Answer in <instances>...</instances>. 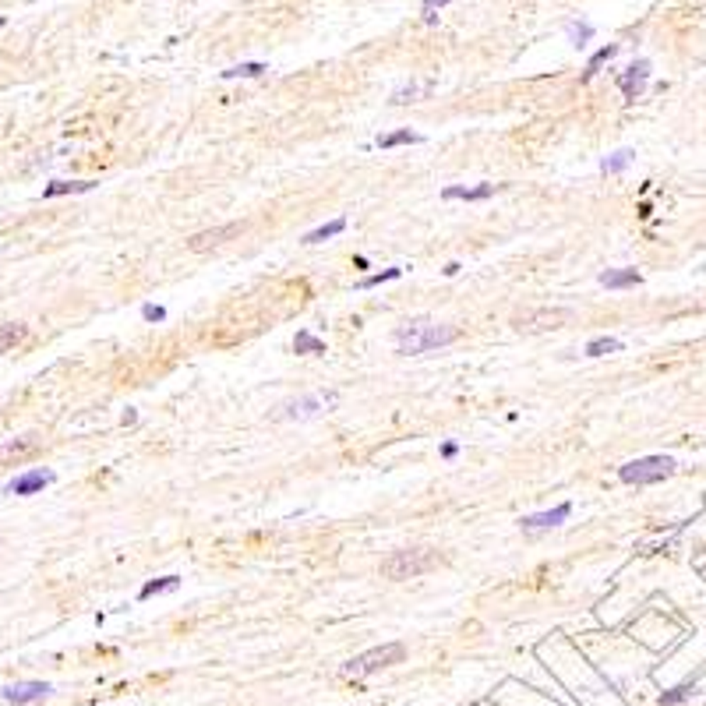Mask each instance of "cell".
<instances>
[{"mask_svg":"<svg viewBox=\"0 0 706 706\" xmlns=\"http://www.w3.org/2000/svg\"><path fill=\"white\" fill-rule=\"evenodd\" d=\"M265 75V64L251 60V64H237V68H226L223 78H262Z\"/></svg>","mask_w":706,"mask_h":706,"instance_id":"obj_22","label":"cell"},{"mask_svg":"<svg viewBox=\"0 0 706 706\" xmlns=\"http://www.w3.org/2000/svg\"><path fill=\"white\" fill-rule=\"evenodd\" d=\"M597 279H601V287H607V290H625V287H639L643 283V276L636 269H607Z\"/></svg>","mask_w":706,"mask_h":706,"instance_id":"obj_14","label":"cell"},{"mask_svg":"<svg viewBox=\"0 0 706 706\" xmlns=\"http://www.w3.org/2000/svg\"><path fill=\"white\" fill-rule=\"evenodd\" d=\"M646 82H650V60H636V64H629L618 75V92L625 100H639L643 89H646Z\"/></svg>","mask_w":706,"mask_h":706,"instance_id":"obj_7","label":"cell"},{"mask_svg":"<svg viewBox=\"0 0 706 706\" xmlns=\"http://www.w3.org/2000/svg\"><path fill=\"white\" fill-rule=\"evenodd\" d=\"M392 339H396V350L403 357H413V353H427V350H442V346L456 343L459 328L456 325H434L427 318H413L392 332Z\"/></svg>","mask_w":706,"mask_h":706,"instance_id":"obj_1","label":"cell"},{"mask_svg":"<svg viewBox=\"0 0 706 706\" xmlns=\"http://www.w3.org/2000/svg\"><path fill=\"white\" fill-rule=\"evenodd\" d=\"M57 481V474L53 470H28V474H21V477H14L11 484H4V495H39L46 484H53Z\"/></svg>","mask_w":706,"mask_h":706,"instance_id":"obj_8","label":"cell"},{"mask_svg":"<svg viewBox=\"0 0 706 706\" xmlns=\"http://www.w3.org/2000/svg\"><path fill=\"white\" fill-rule=\"evenodd\" d=\"M417 141H424L417 131H392V134L378 138V145H382V149H396V145H417Z\"/></svg>","mask_w":706,"mask_h":706,"instance_id":"obj_21","label":"cell"},{"mask_svg":"<svg viewBox=\"0 0 706 706\" xmlns=\"http://www.w3.org/2000/svg\"><path fill=\"white\" fill-rule=\"evenodd\" d=\"M565 321H572V307H530L512 318L515 332H551L562 328Z\"/></svg>","mask_w":706,"mask_h":706,"instance_id":"obj_5","label":"cell"},{"mask_svg":"<svg viewBox=\"0 0 706 706\" xmlns=\"http://www.w3.org/2000/svg\"><path fill=\"white\" fill-rule=\"evenodd\" d=\"M565 32H569V43H572V46H583V43H590L594 25H587V21H569Z\"/></svg>","mask_w":706,"mask_h":706,"instance_id":"obj_23","label":"cell"},{"mask_svg":"<svg viewBox=\"0 0 706 706\" xmlns=\"http://www.w3.org/2000/svg\"><path fill=\"white\" fill-rule=\"evenodd\" d=\"M456 452H459V449H456V445H452V442H445V445H442V456H445V459H452V456H456Z\"/></svg>","mask_w":706,"mask_h":706,"instance_id":"obj_31","label":"cell"},{"mask_svg":"<svg viewBox=\"0 0 706 706\" xmlns=\"http://www.w3.org/2000/svg\"><path fill=\"white\" fill-rule=\"evenodd\" d=\"M449 0H424V11H427V21H434V7H445Z\"/></svg>","mask_w":706,"mask_h":706,"instance_id":"obj_30","label":"cell"},{"mask_svg":"<svg viewBox=\"0 0 706 706\" xmlns=\"http://www.w3.org/2000/svg\"><path fill=\"white\" fill-rule=\"evenodd\" d=\"M181 587V576H163V579H152V583H145L141 587V601H149V597H156V594H170V590H177Z\"/></svg>","mask_w":706,"mask_h":706,"instance_id":"obj_18","label":"cell"},{"mask_svg":"<svg viewBox=\"0 0 706 706\" xmlns=\"http://www.w3.org/2000/svg\"><path fill=\"white\" fill-rule=\"evenodd\" d=\"M28 336V325H21V321H11V325H0V353H7V350H14L21 339Z\"/></svg>","mask_w":706,"mask_h":706,"instance_id":"obj_16","label":"cell"},{"mask_svg":"<svg viewBox=\"0 0 706 706\" xmlns=\"http://www.w3.org/2000/svg\"><path fill=\"white\" fill-rule=\"evenodd\" d=\"M614 57H618V43H611V46H601V50H597V53L590 57V64H587V71H583V82H590V78H594V75H597V71L604 68L607 60H614Z\"/></svg>","mask_w":706,"mask_h":706,"instance_id":"obj_17","label":"cell"},{"mask_svg":"<svg viewBox=\"0 0 706 706\" xmlns=\"http://www.w3.org/2000/svg\"><path fill=\"white\" fill-rule=\"evenodd\" d=\"M495 191H502V184H481V188H445V191H442V198H445V202H456V198H463V202H484V198H491Z\"/></svg>","mask_w":706,"mask_h":706,"instance_id":"obj_13","label":"cell"},{"mask_svg":"<svg viewBox=\"0 0 706 706\" xmlns=\"http://www.w3.org/2000/svg\"><path fill=\"white\" fill-rule=\"evenodd\" d=\"M237 233H244V223L212 226V230H202V233L188 237V247H191V251H208V247H219V244H226V240H230V237H237Z\"/></svg>","mask_w":706,"mask_h":706,"instance_id":"obj_9","label":"cell"},{"mask_svg":"<svg viewBox=\"0 0 706 706\" xmlns=\"http://www.w3.org/2000/svg\"><path fill=\"white\" fill-rule=\"evenodd\" d=\"M618 350H621V339H614V336H601V339L587 343V357H607V353H618Z\"/></svg>","mask_w":706,"mask_h":706,"instance_id":"obj_20","label":"cell"},{"mask_svg":"<svg viewBox=\"0 0 706 706\" xmlns=\"http://www.w3.org/2000/svg\"><path fill=\"white\" fill-rule=\"evenodd\" d=\"M431 92V82H424V85H406L400 92H392V102L400 106V102H417V96H427Z\"/></svg>","mask_w":706,"mask_h":706,"instance_id":"obj_26","label":"cell"},{"mask_svg":"<svg viewBox=\"0 0 706 706\" xmlns=\"http://www.w3.org/2000/svg\"><path fill=\"white\" fill-rule=\"evenodd\" d=\"M141 318H145V321H163V318H166V307H159V304H141Z\"/></svg>","mask_w":706,"mask_h":706,"instance_id":"obj_29","label":"cell"},{"mask_svg":"<svg viewBox=\"0 0 706 706\" xmlns=\"http://www.w3.org/2000/svg\"><path fill=\"white\" fill-rule=\"evenodd\" d=\"M569 512H572V505L562 502V505H555V508H547V512H537V515H523V530H551V526L565 523V519H569Z\"/></svg>","mask_w":706,"mask_h":706,"instance_id":"obj_12","label":"cell"},{"mask_svg":"<svg viewBox=\"0 0 706 706\" xmlns=\"http://www.w3.org/2000/svg\"><path fill=\"white\" fill-rule=\"evenodd\" d=\"M0 28H4V18H0Z\"/></svg>","mask_w":706,"mask_h":706,"instance_id":"obj_32","label":"cell"},{"mask_svg":"<svg viewBox=\"0 0 706 706\" xmlns=\"http://www.w3.org/2000/svg\"><path fill=\"white\" fill-rule=\"evenodd\" d=\"M343 230H346V219H332V223L311 230V233L304 237V244H321V240H328V237H336V233H343Z\"/></svg>","mask_w":706,"mask_h":706,"instance_id":"obj_19","label":"cell"},{"mask_svg":"<svg viewBox=\"0 0 706 706\" xmlns=\"http://www.w3.org/2000/svg\"><path fill=\"white\" fill-rule=\"evenodd\" d=\"M675 474V459L671 456H643V459H632L625 466H618V477L625 484H660Z\"/></svg>","mask_w":706,"mask_h":706,"instance_id":"obj_4","label":"cell"},{"mask_svg":"<svg viewBox=\"0 0 706 706\" xmlns=\"http://www.w3.org/2000/svg\"><path fill=\"white\" fill-rule=\"evenodd\" d=\"M53 689L46 682H14V685H4V700L14 706H28V703H39L46 700Z\"/></svg>","mask_w":706,"mask_h":706,"instance_id":"obj_10","label":"cell"},{"mask_svg":"<svg viewBox=\"0 0 706 706\" xmlns=\"http://www.w3.org/2000/svg\"><path fill=\"white\" fill-rule=\"evenodd\" d=\"M294 350H297V353H325V343H321L318 336H311V332H297Z\"/></svg>","mask_w":706,"mask_h":706,"instance_id":"obj_24","label":"cell"},{"mask_svg":"<svg viewBox=\"0 0 706 706\" xmlns=\"http://www.w3.org/2000/svg\"><path fill=\"white\" fill-rule=\"evenodd\" d=\"M403 276V269H385V272H378V276H368V279H360L357 287L360 290H371V287H378V283H389V279H400Z\"/></svg>","mask_w":706,"mask_h":706,"instance_id":"obj_27","label":"cell"},{"mask_svg":"<svg viewBox=\"0 0 706 706\" xmlns=\"http://www.w3.org/2000/svg\"><path fill=\"white\" fill-rule=\"evenodd\" d=\"M403 657H406L403 643H382V646H375V650H368V653L346 660V664H343V675H346V678H364V675H375V671H382V668L400 664Z\"/></svg>","mask_w":706,"mask_h":706,"instance_id":"obj_3","label":"cell"},{"mask_svg":"<svg viewBox=\"0 0 706 706\" xmlns=\"http://www.w3.org/2000/svg\"><path fill=\"white\" fill-rule=\"evenodd\" d=\"M332 403H336V392H328V396H307V400H294V403L279 406L276 417H283V420H307V417L328 413Z\"/></svg>","mask_w":706,"mask_h":706,"instance_id":"obj_6","label":"cell"},{"mask_svg":"<svg viewBox=\"0 0 706 706\" xmlns=\"http://www.w3.org/2000/svg\"><path fill=\"white\" fill-rule=\"evenodd\" d=\"M442 565V555L431 551V547H406V551H392L385 562H382V576L385 579H417L431 569Z\"/></svg>","mask_w":706,"mask_h":706,"instance_id":"obj_2","label":"cell"},{"mask_svg":"<svg viewBox=\"0 0 706 706\" xmlns=\"http://www.w3.org/2000/svg\"><path fill=\"white\" fill-rule=\"evenodd\" d=\"M632 156H636L632 149H621V152H614L611 159H604V163H601V170H604V173H621V170L632 163Z\"/></svg>","mask_w":706,"mask_h":706,"instance_id":"obj_25","label":"cell"},{"mask_svg":"<svg viewBox=\"0 0 706 706\" xmlns=\"http://www.w3.org/2000/svg\"><path fill=\"white\" fill-rule=\"evenodd\" d=\"M100 181H53L43 188V198H60V195H82V191H92Z\"/></svg>","mask_w":706,"mask_h":706,"instance_id":"obj_15","label":"cell"},{"mask_svg":"<svg viewBox=\"0 0 706 706\" xmlns=\"http://www.w3.org/2000/svg\"><path fill=\"white\" fill-rule=\"evenodd\" d=\"M692 692H696V685H678V689L664 692V696H660V703H664V706H675V703H682V700H689Z\"/></svg>","mask_w":706,"mask_h":706,"instance_id":"obj_28","label":"cell"},{"mask_svg":"<svg viewBox=\"0 0 706 706\" xmlns=\"http://www.w3.org/2000/svg\"><path fill=\"white\" fill-rule=\"evenodd\" d=\"M39 445H43V438H39V434H21V438H7V442L0 445V466H4V463H21L25 456L39 452Z\"/></svg>","mask_w":706,"mask_h":706,"instance_id":"obj_11","label":"cell"}]
</instances>
